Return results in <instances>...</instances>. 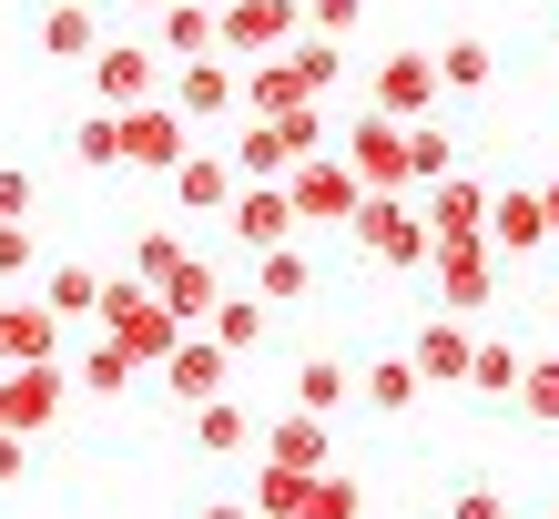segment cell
Segmentation results:
<instances>
[{
  "mask_svg": "<svg viewBox=\"0 0 559 519\" xmlns=\"http://www.w3.org/2000/svg\"><path fill=\"white\" fill-rule=\"evenodd\" d=\"M356 21H367V0H306V31L325 42H356Z\"/></svg>",
  "mask_w": 559,
  "mask_h": 519,
  "instance_id": "obj_41",
  "label": "cell"
},
{
  "mask_svg": "<svg viewBox=\"0 0 559 519\" xmlns=\"http://www.w3.org/2000/svg\"><path fill=\"white\" fill-rule=\"evenodd\" d=\"M254 296H265V306L316 296V255H306V245H275V255H254Z\"/></svg>",
  "mask_w": 559,
  "mask_h": 519,
  "instance_id": "obj_31",
  "label": "cell"
},
{
  "mask_svg": "<svg viewBox=\"0 0 559 519\" xmlns=\"http://www.w3.org/2000/svg\"><path fill=\"white\" fill-rule=\"evenodd\" d=\"M254 459H285V469H336V417L285 408L275 428H265V448H254Z\"/></svg>",
  "mask_w": 559,
  "mask_h": 519,
  "instance_id": "obj_20",
  "label": "cell"
},
{
  "mask_svg": "<svg viewBox=\"0 0 559 519\" xmlns=\"http://www.w3.org/2000/svg\"><path fill=\"white\" fill-rule=\"evenodd\" d=\"M346 164L367 174V193H407V122L397 113H367L346 133Z\"/></svg>",
  "mask_w": 559,
  "mask_h": 519,
  "instance_id": "obj_12",
  "label": "cell"
},
{
  "mask_svg": "<svg viewBox=\"0 0 559 519\" xmlns=\"http://www.w3.org/2000/svg\"><path fill=\"white\" fill-rule=\"evenodd\" d=\"M438 92H448L438 51H386V61H377V113H397V122H427V113H438Z\"/></svg>",
  "mask_w": 559,
  "mask_h": 519,
  "instance_id": "obj_10",
  "label": "cell"
},
{
  "mask_svg": "<svg viewBox=\"0 0 559 519\" xmlns=\"http://www.w3.org/2000/svg\"><path fill=\"white\" fill-rule=\"evenodd\" d=\"M254 448H265V417H254L235 387L193 408V459H254Z\"/></svg>",
  "mask_w": 559,
  "mask_h": 519,
  "instance_id": "obj_15",
  "label": "cell"
},
{
  "mask_svg": "<svg viewBox=\"0 0 559 519\" xmlns=\"http://www.w3.org/2000/svg\"><path fill=\"white\" fill-rule=\"evenodd\" d=\"M163 184H174V204H183V214H235L245 164H235V143H224V153H204V143H193V153H183V164L163 174Z\"/></svg>",
  "mask_w": 559,
  "mask_h": 519,
  "instance_id": "obj_9",
  "label": "cell"
},
{
  "mask_svg": "<svg viewBox=\"0 0 559 519\" xmlns=\"http://www.w3.org/2000/svg\"><path fill=\"white\" fill-rule=\"evenodd\" d=\"M163 21V61H204L224 51V11H204V0H174V11H153Z\"/></svg>",
  "mask_w": 559,
  "mask_h": 519,
  "instance_id": "obj_26",
  "label": "cell"
},
{
  "mask_svg": "<svg viewBox=\"0 0 559 519\" xmlns=\"http://www.w3.org/2000/svg\"><path fill=\"white\" fill-rule=\"evenodd\" d=\"M306 489H316V469H285V459H265V469L245 479L254 519H306Z\"/></svg>",
  "mask_w": 559,
  "mask_h": 519,
  "instance_id": "obj_30",
  "label": "cell"
},
{
  "mask_svg": "<svg viewBox=\"0 0 559 519\" xmlns=\"http://www.w3.org/2000/svg\"><path fill=\"white\" fill-rule=\"evenodd\" d=\"M356 245L377 255V266H397V275H417L427 255H438V224H427V204L417 193H367V204H356V224H346Z\"/></svg>",
  "mask_w": 559,
  "mask_h": 519,
  "instance_id": "obj_2",
  "label": "cell"
},
{
  "mask_svg": "<svg viewBox=\"0 0 559 519\" xmlns=\"http://www.w3.org/2000/svg\"><path fill=\"white\" fill-rule=\"evenodd\" d=\"M31 42H41V61H92L103 51V21H92V0H51L31 21Z\"/></svg>",
  "mask_w": 559,
  "mask_h": 519,
  "instance_id": "obj_23",
  "label": "cell"
},
{
  "mask_svg": "<svg viewBox=\"0 0 559 519\" xmlns=\"http://www.w3.org/2000/svg\"><path fill=\"white\" fill-rule=\"evenodd\" d=\"M488 245H499V255H539V245H559L539 184H499V204H488Z\"/></svg>",
  "mask_w": 559,
  "mask_h": 519,
  "instance_id": "obj_18",
  "label": "cell"
},
{
  "mask_svg": "<svg viewBox=\"0 0 559 519\" xmlns=\"http://www.w3.org/2000/svg\"><path fill=\"white\" fill-rule=\"evenodd\" d=\"M72 387H82V377L61 367V356H41V367H0V408H11V428H21V438H41L51 417L72 408Z\"/></svg>",
  "mask_w": 559,
  "mask_h": 519,
  "instance_id": "obj_7",
  "label": "cell"
},
{
  "mask_svg": "<svg viewBox=\"0 0 559 519\" xmlns=\"http://www.w3.org/2000/svg\"><path fill=\"white\" fill-rule=\"evenodd\" d=\"M72 377H82V398H122V387H133V377H143V356H133V346H122V337H92Z\"/></svg>",
  "mask_w": 559,
  "mask_h": 519,
  "instance_id": "obj_32",
  "label": "cell"
},
{
  "mask_svg": "<svg viewBox=\"0 0 559 519\" xmlns=\"http://www.w3.org/2000/svg\"><path fill=\"white\" fill-rule=\"evenodd\" d=\"M31 193H41V184H31L21 164H0V214H31Z\"/></svg>",
  "mask_w": 559,
  "mask_h": 519,
  "instance_id": "obj_44",
  "label": "cell"
},
{
  "mask_svg": "<svg viewBox=\"0 0 559 519\" xmlns=\"http://www.w3.org/2000/svg\"><path fill=\"white\" fill-rule=\"evenodd\" d=\"M356 398H367V367H346V356H295V408H316V417H346Z\"/></svg>",
  "mask_w": 559,
  "mask_h": 519,
  "instance_id": "obj_19",
  "label": "cell"
},
{
  "mask_svg": "<svg viewBox=\"0 0 559 519\" xmlns=\"http://www.w3.org/2000/svg\"><path fill=\"white\" fill-rule=\"evenodd\" d=\"M224 224H235V245H245V255H275V245H295V224H306V214H295V193H285V184H245Z\"/></svg>",
  "mask_w": 559,
  "mask_h": 519,
  "instance_id": "obj_14",
  "label": "cell"
},
{
  "mask_svg": "<svg viewBox=\"0 0 559 519\" xmlns=\"http://www.w3.org/2000/svg\"><path fill=\"white\" fill-rule=\"evenodd\" d=\"M549 519H559V509H549Z\"/></svg>",
  "mask_w": 559,
  "mask_h": 519,
  "instance_id": "obj_48",
  "label": "cell"
},
{
  "mask_svg": "<svg viewBox=\"0 0 559 519\" xmlns=\"http://www.w3.org/2000/svg\"><path fill=\"white\" fill-rule=\"evenodd\" d=\"M174 266H183V245H174V224H143V235H133V275H143V285H163Z\"/></svg>",
  "mask_w": 559,
  "mask_h": 519,
  "instance_id": "obj_38",
  "label": "cell"
},
{
  "mask_svg": "<svg viewBox=\"0 0 559 519\" xmlns=\"http://www.w3.org/2000/svg\"><path fill=\"white\" fill-rule=\"evenodd\" d=\"M193 519H254V499H204Z\"/></svg>",
  "mask_w": 559,
  "mask_h": 519,
  "instance_id": "obj_45",
  "label": "cell"
},
{
  "mask_svg": "<svg viewBox=\"0 0 559 519\" xmlns=\"http://www.w3.org/2000/svg\"><path fill=\"white\" fill-rule=\"evenodd\" d=\"M407 356L427 367V387H468V367H478V337H468V316H427V327L407 337Z\"/></svg>",
  "mask_w": 559,
  "mask_h": 519,
  "instance_id": "obj_16",
  "label": "cell"
},
{
  "mask_svg": "<svg viewBox=\"0 0 559 519\" xmlns=\"http://www.w3.org/2000/svg\"><path fill=\"white\" fill-rule=\"evenodd\" d=\"M21 479H31V438L0 428V489H21Z\"/></svg>",
  "mask_w": 559,
  "mask_h": 519,
  "instance_id": "obj_42",
  "label": "cell"
},
{
  "mask_svg": "<svg viewBox=\"0 0 559 519\" xmlns=\"http://www.w3.org/2000/svg\"><path fill=\"white\" fill-rule=\"evenodd\" d=\"M235 164H245V184H285L295 164H306V143H295L285 122H254V113H245V133H235Z\"/></svg>",
  "mask_w": 559,
  "mask_h": 519,
  "instance_id": "obj_24",
  "label": "cell"
},
{
  "mask_svg": "<svg viewBox=\"0 0 559 519\" xmlns=\"http://www.w3.org/2000/svg\"><path fill=\"white\" fill-rule=\"evenodd\" d=\"M295 103H316L306 61H295V51H254V72H245V113H254V122H285Z\"/></svg>",
  "mask_w": 559,
  "mask_h": 519,
  "instance_id": "obj_17",
  "label": "cell"
},
{
  "mask_svg": "<svg viewBox=\"0 0 559 519\" xmlns=\"http://www.w3.org/2000/svg\"><path fill=\"white\" fill-rule=\"evenodd\" d=\"M448 519H509V499H499V489H457Z\"/></svg>",
  "mask_w": 559,
  "mask_h": 519,
  "instance_id": "obj_43",
  "label": "cell"
},
{
  "mask_svg": "<svg viewBox=\"0 0 559 519\" xmlns=\"http://www.w3.org/2000/svg\"><path fill=\"white\" fill-rule=\"evenodd\" d=\"M103 337H122V346L143 356V367H163V356H174V346H183L193 327H183L174 306H163V285H143L133 266H122V275L103 285Z\"/></svg>",
  "mask_w": 559,
  "mask_h": 519,
  "instance_id": "obj_1",
  "label": "cell"
},
{
  "mask_svg": "<svg viewBox=\"0 0 559 519\" xmlns=\"http://www.w3.org/2000/svg\"><path fill=\"white\" fill-rule=\"evenodd\" d=\"M214 337L235 346V356H254V346H265V296H224L214 306Z\"/></svg>",
  "mask_w": 559,
  "mask_h": 519,
  "instance_id": "obj_37",
  "label": "cell"
},
{
  "mask_svg": "<svg viewBox=\"0 0 559 519\" xmlns=\"http://www.w3.org/2000/svg\"><path fill=\"white\" fill-rule=\"evenodd\" d=\"M539 204H549V235H559V174H549V184H539Z\"/></svg>",
  "mask_w": 559,
  "mask_h": 519,
  "instance_id": "obj_46",
  "label": "cell"
},
{
  "mask_svg": "<svg viewBox=\"0 0 559 519\" xmlns=\"http://www.w3.org/2000/svg\"><path fill=\"white\" fill-rule=\"evenodd\" d=\"M183 153H193V113L174 103V92L143 103V113H122V164H133V174H174Z\"/></svg>",
  "mask_w": 559,
  "mask_h": 519,
  "instance_id": "obj_6",
  "label": "cell"
},
{
  "mask_svg": "<svg viewBox=\"0 0 559 519\" xmlns=\"http://www.w3.org/2000/svg\"><path fill=\"white\" fill-rule=\"evenodd\" d=\"M174 103H183L193 122H224V113H245V72H235V51L174 61Z\"/></svg>",
  "mask_w": 559,
  "mask_h": 519,
  "instance_id": "obj_11",
  "label": "cell"
},
{
  "mask_svg": "<svg viewBox=\"0 0 559 519\" xmlns=\"http://www.w3.org/2000/svg\"><path fill=\"white\" fill-rule=\"evenodd\" d=\"M499 266H509V255L488 245V235H438V255H427L438 306L448 316H488V306H499Z\"/></svg>",
  "mask_w": 559,
  "mask_h": 519,
  "instance_id": "obj_3",
  "label": "cell"
},
{
  "mask_svg": "<svg viewBox=\"0 0 559 519\" xmlns=\"http://www.w3.org/2000/svg\"><path fill=\"white\" fill-rule=\"evenodd\" d=\"M438 72H448V92H488V72H499V51H488V31H457V42L438 51Z\"/></svg>",
  "mask_w": 559,
  "mask_h": 519,
  "instance_id": "obj_33",
  "label": "cell"
},
{
  "mask_svg": "<svg viewBox=\"0 0 559 519\" xmlns=\"http://www.w3.org/2000/svg\"><path fill=\"white\" fill-rule=\"evenodd\" d=\"M457 174V133H438V122H407V184H448Z\"/></svg>",
  "mask_w": 559,
  "mask_h": 519,
  "instance_id": "obj_35",
  "label": "cell"
},
{
  "mask_svg": "<svg viewBox=\"0 0 559 519\" xmlns=\"http://www.w3.org/2000/svg\"><path fill=\"white\" fill-rule=\"evenodd\" d=\"M72 164H82V174H112V164H122V113H82V122H72Z\"/></svg>",
  "mask_w": 559,
  "mask_h": 519,
  "instance_id": "obj_34",
  "label": "cell"
},
{
  "mask_svg": "<svg viewBox=\"0 0 559 519\" xmlns=\"http://www.w3.org/2000/svg\"><path fill=\"white\" fill-rule=\"evenodd\" d=\"M103 285L112 275H92V266H41V306L61 327H103Z\"/></svg>",
  "mask_w": 559,
  "mask_h": 519,
  "instance_id": "obj_25",
  "label": "cell"
},
{
  "mask_svg": "<svg viewBox=\"0 0 559 519\" xmlns=\"http://www.w3.org/2000/svg\"><path fill=\"white\" fill-rule=\"evenodd\" d=\"M417 204H427L438 235H488V204H499V193H488L478 174H448V184H417Z\"/></svg>",
  "mask_w": 559,
  "mask_h": 519,
  "instance_id": "obj_22",
  "label": "cell"
},
{
  "mask_svg": "<svg viewBox=\"0 0 559 519\" xmlns=\"http://www.w3.org/2000/svg\"><path fill=\"white\" fill-rule=\"evenodd\" d=\"M163 306H174L183 327H214V306H224V275L204 266V255H183V266L163 275Z\"/></svg>",
  "mask_w": 559,
  "mask_h": 519,
  "instance_id": "obj_28",
  "label": "cell"
},
{
  "mask_svg": "<svg viewBox=\"0 0 559 519\" xmlns=\"http://www.w3.org/2000/svg\"><path fill=\"white\" fill-rule=\"evenodd\" d=\"M61 316L51 306H11V285H0V367H41V356H61Z\"/></svg>",
  "mask_w": 559,
  "mask_h": 519,
  "instance_id": "obj_21",
  "label": "cell"
},
{
  "mask_svg": "<svg viewBox=\"0 0 559 519\" xmlns=\"http://www.w3.org/2000/svg\"><path fill=\"white\" fill-rule=\"evenodd\" d=\"M21 275H41V245H31L21 214H0V285H21Z\"/></svg>",
  "mask_w": 559,
  "mask_h": 519,
  "instance_id": "obj_40",
  "label": "cell"
},
{
  "mask_svg": "<svg viewBox=\"0 0 559 519\" xmlns=\"http://www.w3.org/2000/svg\"><path fill=\"white\" fill-rule=\"evenodd\" d=\"M133 11H174V0H133Z\"/></svg>",
  "mask_w": 559,
  "mask_h": 519,
  "instance_id": "obj_47",
  "label": "cell"
},
{
  "mask_svg": "<svg viewBox=\"0 0 559 519\" xmlns=\"http://www.w3.org/2000/svg\"><path fill=\"white\" fill-rule=\"evenodd\" d=\"M285 193H295V214H306V224H356V204H367V174H356L346 143H336V153H306V164L285 174Z\"/></svg>",
  "mask_w": 559,
  "mask_h": 519,
  "instance_id": "obj_4",
  "label": "cell"
},
{
  "mask_svg": "<svg viewBox=\"0 0 559 519\" xmlns=\"http://www.w3.org/2000/svg\"><path fill=\"white\" fill-rule=\"evenodd\" d=\"M306 42V0H224V51H285Z\"/></svg>",
  "mask_w": 559,
  "mask_h": 519,
  "instance_id": "obj_13",
  "label": "cell"
},
{
  "mask_svg": "<svg viewBox=\"0 0 559 519\" xmlns=\"http://www.w3.org/2000/svg\"><path fill=\"white\" fill-rule=\"evenodd\" d=\"M235 387V346H224L214 327H193L174 356H163V398H183V408H204V398H224Z\"/></svg>",
  "mask_w": 559,
  "mask_h": 519,
  "instance_id": "obj_8",
  "label": "cell"
},
{
  "mask_svg": "<svg viewBox=\"0 0 559 519\" xmlns=\"http://www.w3.org/2000/svg\"><path fill=\"white\" fill-rule=\"evenodd\" d=\"M519 377H530V356H519L509 337H478V367H468V398H478V408H509V398H519Z\"/></svg>",
  "mask_w": 559,
  "mask_h": 519,
  "instance_id": "obj_29",
  "label": "cell"
},
{
  "mask_svg": "<svg viewBox=\"0 0 559 519\" xmlns=\"http://www.w3.org/2000/svg\"><path fill=\"white\" fill-rule=\"evenodd\" d=\"M92 92H103V113H143V103L174 92V72H163L153 42H103L92 51Z\"/></svg>",
  "mask_w": 559,
  "mask_h": 519,
  "instance_id": "obj_5",
  "label": "cell"
},
{
  "mask_svg": "<svg viewBox=\"0 0 559 519\" xmlns=\"http://www.w3.org/2000/svg\"><path fill=\"white\" fill-rule=\"evenodd\" d=\"M367 499H356V479L346 469H316V489H306V519H356Z\"/></svg>",
  "mask_w": 559,
  "mask_h": 519,
  "instance_id": "obj_39",
  "label": "cell"
},
{
  "mask_svg": "<svg viewBox=\"0 0 559 519\" xmlns=\"http://www.w3.org/2000/svg\"><path fill=\"white\" fill-rule=\"evenodd\" d=\"M417 398H427V367H417L407 346H386L377 367H367V408H377V417H407Z\"/></svg>",
  "mask_w": 559,
  "mask_h": 519,
  "instance_id": "obj_27",
  "label": "cell"
},
{
  "mask_svg": "<svg viewBox=\"0 0 559 519\" xmlns=\"http://www.w3.org/2000/svg\"><path fill=\"white\" fill-rule=\"evenodd\" d=\"M530 428H559V356H530V377H519V398H509Z\"/></svg>",
  "mask_w": 559,
  "mask_h": 519,
  "instance_id": "obj_36",
  "label": "cell"
},
{
  "mask_svg": "<svg viewBox=\"0 0 559 519\" xmlns=\"http://www.w3.org/2000/svg\"><path fill=\"white\" fill-rule=\"evenodd\" d=\"M549 306H559V296H549Z\"/></svg>",
  "mask_w": 559,
  "mask_h": 519,
  "instance_id": "obj_49",
  "label": "cell"
}]
</instances>
